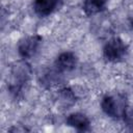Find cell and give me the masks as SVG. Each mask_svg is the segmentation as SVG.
I'll return each mask as SVG.
<instances>
[{
    "mask_svg": "<svg viewBox=\"0 0 133 133\" xmlns=\"http://www.w3.org/2000/svg\"><path fill=\"white\" fill-rule=\"evenodd\" d=\"M128 103V98L125 94L114 91L110 94H106L100 103L102 111L111 118H122Z\"/></svg>",
    "mask_w": 133,
    "mask_h": 133,
    "instance_id": "cell-2",
    "label": "cell"
},
{
    "mask_svg": "<svg viewBox=\"0 0 133 133\" xmlns=\"http://www.w3.org/2000/svg\"><path fill=\"white\" fill-rule=\"evenodd\" d=\"M122 119L124 121L126 126L133 129V106H131V105L127 106V108L122 116Z\"/></svg>",
    "mask_w": 133,
    "mask_h": 133,
    "instance_id": "cell-10",
    "label": "cell"
},
{
    "mask_svg": "<svg viewBox=\"0 0 133 133\" xmlns=\"http://www.w3.org/2000/svg\"><path fill=\"white\" fill-rule=\"evenodd\" d=\"M62 5V0H33L32 8L36 16L46 18L58 10Z\"/></svg>",
    "mask_w": 133,
    "mask_h": 133,
    "instance_id": "cell-6",
    "label": "cell"
},
{
    "mask_svg": "<svg viewBox=\"0 0 133 133\" xmlns=\"http://www.w3.org/2000/svg\"><path fill=\"white\" fill-rule=\"evenodd\" d=\"M58 100L63 106H71L76 102V94L71 87H62L58 90Z\"/></svg>",
    "mask_w": 133,
    "mask_h": 133,
    "instance_id": "cell-9",
    "label": "cell"
},
{
    "mask_svg": "<svg viewBox=\"0 0 133 133\" xmlns=\"http://www.w3.org/2000/svg\"><path fill=\"white\" fill-rule=\"evenodd\" d=\"M129 24H130V27L133 29V17L130 19V22H129Z\"/></svg>",
    "mask_w": 133,
    "mask_h": 133,
    "instance_id": "cell-11",
    "label": "cell"
},
{
    "mask_svg": "<svg viewBox=\"0 0 133 133\" xmlns=\"http://www.w3.org/2000/svg\"><path fill=\"white\" fill-rule=\"evenodd\" d=\"M43 43V36L39 34H31L19 39L17 51L21 59L28 60L36 55Z\"/></svg>",
    "mask_w": 133,
    "mask_h": 133,
    "instance_id": "cell-4",
    "label": "cell"
},
{
    "mask_svg": "<svg viewBox=\"0 0 133 133\" xmlns=\"http://www.w3.org/2000/svg\"><path fill=\"white\" fill-rule=\"evenodd\" d=\"M129 51L127 43L119 36L109 38L103 46L102 54L106 61L116 63L125 59Z\"/></svg>",
    "mask_w": 133,
    "mask_h": 133,
    "instance_id": "cell-3",
    "label": "cell"
},
{
    "mask_svg": "<svg viewBox=\"0 0 133 133\" xmlns=\"http://www.w3.org/2000/svg\"><path fill=\"white\" fill-rule=\"evenodd\" d=\"M78 57L72 51H63L59 53L54 60V69L59 73H70L76 69Z\"/></svg>",
    "mask_w": 133,
    "mask_h": 133,
    "instance_id": "cell-5",
    "label": "cell"
},
{
    "mask_svg": "<svg viewBox=\"0 0 133 133\" xmlns=\"http://www.w3.org/2000/svg\"><path fill=\"white\" fill-rule=\"evenodd\" d=\"M65 124L80 132L88 131L90 128V119L82 112H72L65 118Z\"/></svg>",
    "mask_w": 133,
    "mask_h": 133,
    "instance_id": "cell-7",
    "label": "cell"
},
{
    "mask_svg": "<svg viewBox=\"0 0 133 133\" xmlns=\"http://www.w3.org/2000/svg\"><path fill=\"white\" fill-rule=\"evenodd\" d=\"M31 68L27 60H19L10 69L9 81L7 82V90L15 99H20L24 96L27 90L30 78H31Z\"/></svg>",
    "mask_w": 133,
    "mask_h": 133,
    "instance_id": "cell-1",
    "label": "cell"
},
{
    "mask_svg": "<svg viewBox=\"0 0 133 133\" xmlns=\"http://www.w3.org/2000/svg\"><path fill=\"white\" fill-rule=\"evenodd\" d=\"M109 0H83L82 10L87 17L96 16L105 10Z\"/></svg>",
    "mask_w": 133,
    "mask_h": 133,
    "instance_id": "cell-8",
    "label": "cell"
}]
</instances>
